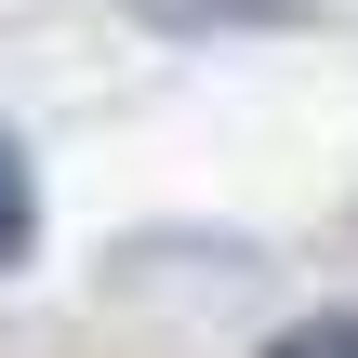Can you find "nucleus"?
Masks as SVG:
<instances>
[{"mask_svg": "<svg viewBox=\"0 0 358 358\" xmlns=\"http://www.w3.org/2000/svg\"><path fill=\"white\" fill-rule=\"evenodd\" d=\"M266 358H358V319H292Z\"/></svg>", "mask_w": 358, "mask_h": 358, "instance_id": "obj_3", "label": "nucleus"}, {"mask_svg": "<svg viewBox=\"0 0 358 358\" xmlns=\"http://www.w3.org/2000/svg\"><path fill=\"white\" fill-rule=\"evenodd\" d=\"M120 13H146V27H292L306 0H120Z\"/></svg>", "mask_w": 358, "mask_h": 358, "instance_id": "obj_2", "label": "nucleus"}, {"mask_svg": "<svg viewBox=\"0 0 358 358\" xmlns=\"http://www.w3.org/2000/svg\"><path fill=\"white\" fill-rule=\"evenodd\" d=\"M40 252V173H27V146L0 133V279Z\"/></svg>", "mask_w": 358, "mask_h": 358, "instance_id": "obj_1", "label": "nucleus"}]
</instances>
